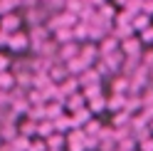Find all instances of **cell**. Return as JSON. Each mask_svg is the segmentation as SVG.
<instances>
[{"instance_id": "6da1fadb", "label": "cell", "mask_w": 153, "mask_h": 151, "mask_svg": "<svg viewBox=\"0 0 153 151\" xmlns=\"http://www.w3.org/2000/svg\"><path fill=\"white\" fill-rule=\"evenodd\" d=\"M151 84V77H148V70L143 67V64H138L136 72L128 77V94H141L143 89H146Z\"/></svg>"}, {"instance_id": "7a4b0ae2", "label": "cell", "mask_w": 153, "mask_h": 151, "mask_svg": "<svg viewBox=\"0 0 153 151\" xmlns=\"http://www.w3.org/2000/svg\"><path fill=\"white\" fill-rule=\"evenodd\" d=\"M7 50L15 55H22L30 50V37H27V30H17L7 37Z\"/></svg>"}, {"instance_id": "3957f363", "label": "cell", "mask_w": 153, "mask_h": 151, "mask_svg": "<svg viewBox=\"0 0 153 151\" xmlns=\"http://www.w3.org/2000/svg\"><path fill=\"white\" fill-rule=\"evenodd\" d=\"M0 30L13 35L17 30H22V15L17 13H7V15H0Z\"/></svg>"}, {"instance_id": "277c9868", "label": "cell", "mask_w": 153, "mask_h": 151, "mask_svg": "<svg viewBox=\"0 0 153 151\" xmlns=\"http://www.w3.org/2000/svg\"><path fill=\"white\" fill-rule=\"evenodd\" d=\"M119 52L123 55V57H141L143 45H141V40H138V37L133 35V37H128V40L119 42Z\"/></svg>"}, {"instance_id": "5b68a950", "label": "cell", "mask_w": 153, "mask_h": 151, "mask_svg": "<svg viewBox=\"0 0 153 151\" xmlns=\"http://www.w3.org/2000/svg\"><path fill=\"white\" fill-rule=\"evenodd\" d=\"M27 37H30V50H35L42 42H47L52 35H50V30L45 25H35V27H27Z\"/></svg>"}, {"instance_id": "8992f818", "label": "cell", "mask_w": 153, "mask_h": 151, "mask_svg": "<svg viewBox=\"0 0 153 151\" xmlns=\"http://www.w3.org/2000/svg\"><path fill=\"white\" fill-rule=\"evenodd\" d=\"M74 57H79V42L59 45V50H57V62H69Z\"/></svg>"}, {"instance_id": "52a82bcc", "label": "cell", "mask_w": 153, "mask_h": 151, "mask_svg": "<svg viewBox=\"0 0 153 151\" xmlns=\"http://www.w3.org/2000/svg\"><path fill=\"white\" fill-rule=\"evenodd\" d=\"M79 57L91 67V64L99 60V47L94 45V42H82V45H79Z\"/></svg>"}, {"instance_id": "ba28073f", "label": "cell", "mask_w": 153, "mask_h": 151, "mask_svg": "<svg viewBox=\"0 0 153 151\" xmlns=\"http://www.w3.org/2000/svg\"><path fill=\"white\" fill-rule=\"evenodd\" d=\"M76 82H79V89H84V87H91V84H101L104 79L97 74V70H94V67H89V70H84L79 77H76Z\"/></svg>"}, {"instance_id": "9c48e42d", "label": "cell", "mask_w": 153, "mask_h": 151, "mask_svg": "<svg viewBox=\"0 0 153 151\" xmlns=\"http://www.w3.org/2000/svg\"><path fill=\"white\" fill-rule=\"evenodd\" d=\"M84 107H87V99L82 97V92H76V94H72V97L64 99V111L67 114H74V111H79Z\"/></svg>"}, {"instance_id": "30bf717a", "label": "cell", "mask_w": 153, "mask_h": 151, "mask_svg": "<svg viewBox=\"0 0 153 151\" xmlns=\"http://www.w3.org/2000/svg\"><path fill=\"white\" fill-rule=\"evenodd\" d=\"M17 134L20 136H27V139H35L37 136V121L32 119H22V121H17Z\"/></svg>"}, {"instance_id": "8fae6325", "label": "cell", "mask_w": 153, "mask_h": 151, "mask_svg": "<svg viewBox=\"0 0 153 151\" xmlns=\"http://www.w3.org/2000/svg\"><path fill=\"white\" fill-rule=\"evenodd\" d=\"M97 47H99V57H106V55H111V52L119 50V40H114L111 35H106L104 40L97 42Z\"/></svg>"}, {"instance_id": "7c38bea8", "label": "cell", "mask_w": 153, "mask_h": 151, "mask_svg": "<svg viewBox=\"0 0 153 151\" xmlns=\"http://www.w3.org/2000/svg\"><path fill=\"white\" fill-rule=\"evenodd\" d=\"M45 141V146H47V151H62L64 146H67V139H64V134H50L47 139H42Z\"/></svg>"}, {"instance_id": "4fadbf2b", "label": "cell", "mask_w": 153, "mask_h": 151, "mask_svg": "<svg viewBox=\"0 0 153 151\" xmlns=\"http://www.w3.org/2000/svg\"><path fill=\"white\" fill-rule=\"evenodd\" d=\"M64 67H67V74H69V77H79L84 70H89V64L84 62L82 57H74L69 62H64Z\"/></svg>"}, {"instance_id": "5bb4252c", "label": "cell", "mask_w": 153, "mask_h": 151, "mask_svg": "<svg viewBox=\"0 0 153 151\" xmlns=\"http://www.w3.org/2000/svg\"><path fill=\"white\" fill-rule=\"evenodd\" d=\"M47 77H50L54 84H59L62 79H67L69 74H67V67H64V62H54L50 70H47Z\"/></svg>"}, {"instance_id": "9a60e30c", "label": "cell", "mask_w": 153, "mask_h": 151, "mask_svg": "<svg viewBox=\"0 0 153 151\" xmlns=\"http://www.w3.org/2000/svg\"><path fill=\"white\" fill-rule=\"evenodd\" d=\"M59 92H62V97L67 99V97H72V94H76L79 92V82H76V77H67V79H62L59 84Z\"/></svg>"}, {"instance_id": "2e32d148", "label": "cell", "mask_w": 153, "mask_h": 151, "mask_svg": "<svg viewBox=\"0 0 153 151\" xmlns=\"http://www.w3.org/2000/svg\"><path fill=\"white\" fill-rule=\"evenodd\" d=\"M123 107H126V94H111V97H106V109L111 114L123 111Z\"/></svg>"}, {"instance_id": "e0dca14e", "label": "cell", "mask_w": 153, "mask_h": 151, "mask_svg": "<svg viewBox=\"0 0 153 151\" xmlns=\"http://www.w3.org/2000/svg\"><path fill=\"white\" fill-rule=\"evenodd\" d=\"M91 117H94V114H91L87 107H84V109H79V111H74V114H69V119H72V129H82V126L87 124Z\"/></svg>"}, {"instance_id": "ac0fdd59", "label": "cell", "mask_w": 153, "mask_h": 151, "mask_svg": "<svg viewBox=\"0 0 153 151\" xmlns=\"http://www.w3.org/2000/svg\"><path fill=\"white\" fill-rule=\"evenodd\" d=\"M13 77H15V87L17 89H32V72H13Z\"/></svg>"}, {"instance_id": "d6986e66", "label": "cell", "mask_w": 153, "mask_h": 151, "mask_svg": "<svg viewBox=\"0 0 153 151\" xmlns=\"http://www.w3.org/2000/svg\"><path fill=\"white\" fill-rule=\"evenodd\" d=\"M87 109L91 111V114H101V111H106V94H99V97L87 99Z\"/></svg>"}, {"instance_id": "ffe728a7", "label": "cell", "mask_w": 153, "mask_h": 151, "mask_svg": "<svg viewBox=\"0 0 153 151\" xmlns=\"http://www.w3.org/2000/svg\"><path fill=\"white\" fill-rule=\"evenodd\" d=\"M138 64H141V60H138V57H123L121 67H119V74H121V77H131V74L136 72Z\"/></svg>"}, {"instance_id": "44dd1931", "label": "cell", "mask_w": 153, "mask_h": 151, "mask_svg": "<svg viewBox=\"0 0 153 151\" xmlns=\"http://www.w3.org/2000/svg\"><path fill=\"white\" fill-rule=\"evenodd\" d=\"M104 60V64L111 70V74H119V67H121V62H123V55L116 50V52H111V55H106V57H101Z\"/></svg>"}, {"instance_id": "7402d4cb", "label": "cell", "mask_w": 153, "mask_h": 151, "mask_svg": "<svg viewBox=\"0 0 153 151\" xmlns=\"http://www.w3.org/2000/svg\"><path fill=\"white\" fill-rule=\"evenodd\" d=\"M62 114H64V104H59V102H47L45 104V119L54 121L57 117H62Z\"/></svg>"}, {"instance_id": "603a6c76", "label": "cell", "mask_w": 153, "mask_h": 151, "mask_svg": "<svg viewBox=\"0 0 153 151\" xmlns=\"http://www.w3.org/2000/svg\"><path fill=\"white\" fill-rule=\"evenodd\" d=\"M143 109L141 104V94H126V107H123V111H128V114H138V111Z\"/></svg>"}, {"instance_id": "cb8c5ba5", "label": "cell", "mask_w": 153, "mask_h": 151, "mask_svg": "<svg viewBox=\"0 0 153 151\" xmlns=\"http://www.w3.org/2000/svg\"><path fill=\"white\" fill-rule=\"evenodd\" d=\"M111 94H128V77L116 74V77L111 79Z\"/></svg>"}, {"instance_id": "d4e9b609", "label": "cell", "mask_w": 153, "mask_h": 151, "mask_svg": "<svg viewBox=\"0 0 153 151\" xmlns=\"http://www.w3.org/2000/svg\"><path fill=\"white\" fill-rule=\"evenodd\" d=\"M52 126H54V131H57V134H67V131L72 129V119H69V114L64 111L62 117H57V119L52 121Z\"/></svg>"}, {"instance_id": "484cf974", "label": "cell", "mask_w": 153, "mask_h": 151, "mask_svg": "<svg viewBox=\"0 0 153 151\" xmlns=\"http://www.w3.org/2000/svg\"><path fill=\"white\" fill-rule=\"evenodd\" d=\"M131 27H133V32H141V30H146V27H151V15H146V13L133 15Z\"/></svg>"}, {"instance_id": "4316f807", "label": "cell", "mask_w": 153, "mask_h": 151, "mask_svg": "<svg viewBox=\"0 0 153 151\" xmlns=\"http://www.w3.org/2000/svg\"><path fill=\"white\" fill-rule=\"evenodd\" d=\"M128 124H131V114H128V111H116V114L111 117V124H109V126L123 129V126H128Z\"/></svg>"}, {"instance_id": "83f0119b", "label": "cell", "mask_w": 153, "mask_h": 151, "mask_svg": "<svg viewBox=\"0 0 153 151\" xmlns=\"http://www.w3.org/2000/svg\"><path fill=\"white\" fill-rule=\"evenodd\" d=\"M101 121L97 119V117H91L89 121H87V124H84L82 126V131H84V136H99V131H101Z\"/></svg>"}, {"instance_id": "f1b7e54d", "label": "cell", "mask_w": 153, "mask_h": 151, "mask_svg": "<svg viewBox=\"0 0 153 151\" xmlns=\"http://www.w3.org/2000/svg\"><path fill=\"white\" fill-rule=\"evenodd\" d=\"M50 84H52V79L47 77V72H37V74H32V89L42 92L45 87H50Z\"/></svg>"}, {"instance_id": "f546056e", "label": "cell", "mask_w": 153, "mask_h": 151, "mask_svg": "<svg viewBox=\"0 0 153 151\" xmlns=\"http://www.w3.org/2000/svg\"><path fill=\"white\" fill-rule=\"evenodd\" d=\"M15 89V77H13V72L7 70V72H0V92H13Z\"/></svg>"}, {"instance_id": "4dcf8cb0", "label": "cell", "mask_w": 153, "mask_h": 151, "mask_svg": "<svg viewBox=\"0 0 153 151\" xmlns=\"http://www.w3.org/2000/svg\"><path fill=\"white\" fill-rule=\"evenodd\" d=\"M52 40H54L57 45H67V42H74V37H72V30H69V27H62V30L52 32Z\"/></svg>"}, {"instance_id": "1f68e13d", "label": "cell", "mask_w": 153, "mask_h": 151, "mask_svg": "<svg viewBox=\"0 0 153 151\" xmlns=\"http://www.w3.org/2000/svg\"><path fill=\"white\" fill-rule=\"evenodd\" d=\"M116 7H114L111 3H106V5H101V7H97V15L101 17V20H109V22H114V17H116Z\"/></svg>"}, {"instance_id": "d6a6232c", "label": "cell", "mask_w": 153, "mask_h": 151, "mask_svg": "<svg viewBox=\"0 0 153 151\" xmlns=\"http://www.w3.org/2000/svg\"><path fill=\"white\" fill-rule=\"evenodd\" d=\"M25 97H27V104H30V107H42V104H47L45 97H42V92H37V89H27Z\"/></svg>"}, {"instance_id": "836d02e7", "label": "cell", "mask_w": 153, "mask_h": 151, "mask_svg": "<svg viewBox=\"0 0 153 151\" xmlns=\"http://www.w3.org/2000/svg\"><path fill=\"white\" fill-rule=\"evenodd\" d=\"M50 134H54V126H52V121H50V119H42V121H37V139H47Z\"/></svg>"}, {"instance_id": "e575fe53", "label": "cell", "mask_w": 153, "mask_h": 151, "mask_svg": "<svg viewBox=\"0 0 153 151\" xmlns=\"http://www.w3.org/2000/svg\"><path fill=\"white\" fill-rule=\"evenodd\" d=\"M7 144H10V149H13V151H27V146H30V139L17 134L13 141H7Z\"/></svg>"}, {"instance_id": "d590c367", "label": "cell", "mask_w": 153, "mask_h": 151, "mask_svg": "<svg viewBox=\"0 0 153 151\" xmlns=\"http://www.w3.org/2000/svg\"><path fill=\"white\" fill-rule=\"evenodd\" d=\"M79 92H82L84 99H91V97H99V94H104V87H101V84H91V87H84V89H79Z\"/></svg>"}, {"instance_id": "8d00e7d4", "label": "cell", "mask_w": 153, "mask_h": 151, "mask_svg": "<svg viewBox=\"0 0 153 151\" xmlns=\"http://www.w3.org/2000/svg\"><path fill=\"white\" fill-rule=\"evenodd\" d=\"M25 117L32 119V121H42V119H45V104H42V107H30Z\"/></svg>"}, {"instance_id": "74e56055", "label": "cell", "mask_w": 153, "mask_h": 151, "mask_svg": "<svg viewBox=\"0 0 153 151\" xmlns=\"http://www.w3.org/2000/svg\"><path fill=\"white\" fill-rule=\"evenodd\" d=\"M138 60H141V64H143L146 70H151V67H153V47H148V50H143Z\"/></svg>"}, {"instance_id": "f35d334b", "label": "cell", "mask_w": 153, "mask_h": 151, "mask_svg": "<svg viewBox=\"0 0 153 151\" xmlns=\"http://www.w3.org/2000/svg\"><path fill=\"white\" fill-rule=\"evenodd\" d=\"M138 40H141V45H148V47H153V25H151V27H146V30H141Z\"/></svg>"}, {"instance_id": "ab89813d", "label": "cell", "mask_w": 153, "mask_h": 151, "mask_svg": "<svg viewBox=\"0 0 153 151\" xmlns=\"http://www.w3.org/2000/svg\"><path fill=\"white\" fill-rule=\"evenodd\" d=\"M97 149H99L97 136H84V151H97Z\"/></svg>"}, {"instance_id": "60d3db41", "label": "cell", "mask_w": 153, "mask_h": 151, "mask_svg": "<svg viewBox=\"0 0 153 151\" xmlns=\"http://www.w3.org/2000/svg\"><path fill=\"white\" fill-rule=\"evenodd\" d=\"M27 151H47V146H45V141L42 139H30V146H27Z\"/></svg>"}, {"instance_id": "b9f144b4", "label": "cell", "mask_w": 153, "mask_h": 151, "mask_svg": "<svg viewBox=\"0 0 153 151\" xmlns=\"http://www.w3.org/2000/svg\"><path fill=\"white\" fill-rule=\"evenodd\" d=\"M136 151H153V136L138 141V144H136Z\"/></svg>"}, {"instance_id": "7bdbcfd3", "label": "cell", "mask_w": 153, "mask_h": 151, "mask_svg": "<svg viewBox=\"0 0 153 151\" xmlns=\"http://www.w3.org/2000/svg\"><path fill=\"white\" fill-rule=\"evenodd\" d=\"M10 64H13V57H7L5 52H0V72H7Z\"/></svg>"}, {"instance_id": "ee69618b", "label": "cell", "mask_w": 153, "mask_h": 151, "mask_svg": "<svg viewBox=\"0 0 153 151\" xmlns=\"http://www.w3.org/2000/svg\"><path fill=\"white\" fill-rule=\"evenodd\" d=\"M141 13H146V15L153 17V0H143L141 3Z\"/></svg>"}, {"instance_id": "f6af8a7d", "label": "cell", "mask_w": 153, "mask_h": 151, "mask_svg": "<svg viewBox=\"0 0 153 151\" xmlns=\"http://www.w3.org/2000/svg\"><path fill=\"white\" fill-rule=\"evenodd\" d=\"M114 7H116V10H123V7H126L128 5V0H114V3H111Z\"/></svg>"}, {"instance_id": "bcb514c9", "label": "cell", "mask_w": 153, "mask_h": 151, "mask_svg": "<svg viewBox=\"0 0 153 151\" xmlns=\"http://www.w3.org/2000/svg\"><path fill=\"white\" fill-rule=\"evenodd\" d=\"M7 37H10V35L0 30V50H3V47H7Z\"/></svg>"}, {"instance_id": "7dc6e473", "label": "cell", "mask_w": 153, "mask_h": 151, "mask_svg": "<svg viewBox=\"0 0 153 151\" xmlns=\"http://www.w3.org/2000/svg\"><path fill=\"white\" fill-rule=\"evenodd\" d=\"M87 3H89L91 7H101V5H106L109 0H87Z\"/></svg>"}, {"instance_id": "c3c4849f", "label": "cell", "mask_w": 153, "mask_h": 151, "mask_svg": "<svg viewBox=\"0 0 153 151\" xmlns=\"http://www.w3.org/2000/svg\"><path fill=\"white\" fill-rule=\"evenodd\" d=\"M7 107V92H0V109Z\"/></svg>"}, {"instance_id": "681fc988", "label": "cell", "mask_w": 153, "mask_h": 151, "mask_svg": "<svg viewBox=\"0 0 153 151\" xmlns=\"http://www.w3.org/2000/svg\"><path fill=\"white\" fill-rule=\"evenodd\" d=\"M148 77H151V84H153V67L148 70Z\"/></svg>"}, {"instance_id": "f907efd6", "label": "cell", "mask_w": 153, "mask_h": 151, "mask_svg": "<svg viewBox=\"0 0 153 151\" xmlns=\"http://www.w3.org/2000/svg\"><path fill=\"white\" fill-rule=\"evenodd\" d=\"M148 129H151V134H153V119H151V121H148Z\"/></svg>"}, {"instance_id": "816d5d0a", "label": "cell", "mask_w": 153, "mask_h": 151, "mask_svg": "<svg viewBox=\"0 0 153 151\" xmlns=\"http://www.w3.org/2000/svg\"><path fill=\"white\" fill-rule=\"evenodd\" d=\"M37 3H47V0H37Z\"/></svg>"}]
</instances>
